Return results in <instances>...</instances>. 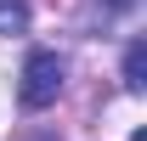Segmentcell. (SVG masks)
<instances>
[{
    "label": "cell",
    "mask_w": 147,
    "mask_h": 141,
    "mask_svg": "<svg viewBox=\"0 0 147 141\" xmlns=\"http://www.w3.org/2000/svg\"><path fill=\"white\" fill-rule=\"evenodd\" d=\"M62 96V56L57 51H28L23 62V85H17V102L34 113V107H51Z\"/></svg>",
    "instance_id": "1"
},
{
    "label": "cell",
    "mask_w": 147,
    "mask_h": 141,
    "mask_svg": "<svg viewBox=\"0 0 147 141\" xmlns=\"http://www.w3.org/2000/svg\"><path fill=\"white\" fill-rule=\"evenodd\" d=\"M125 90H130V96L147 90V45H142V40L125 45Z\"/></svg>",
    "instance_id": "2"
},
{
    "label": "cell",
    "mask_w": 147,
    "mask_h": 141,
    "mask_svg": "<svg viewBox=\"0 0 147 141\" xmlns=\"http://www.w3.org/2000/svg\"><path fill=\"white\" fill-rule=\"evenodd\" d=\"M28 28V0H0V34H23Z\"/></svg>",
    "instance_id": "3"
},
{
    "label": "cell",
    "mask_w": 147,
    "mask_h": 141,
    "mask_svg": "<svg viewBox=\"0 0 147 141\" xmlns=\"http://www.w3.org/2000/svg\"><path fill=\"white\" fill-rule=\"evenodd\" d=\"M130 6H136V0H91V11H85V23H91V28H96V23L108 28V23L119 17V11H130Z\"/></svg>",
    "instance_id": "4"
},
{
    "label": "cell",
    "mask_w": 147,
    "mask_h": 141,
    "mask_svg": "<svg viewBox=\"0 0 147 141\" xmlns=\"http://www.w3.org/2000/svg\"><path fill=\"white\" fill-rule=\"evenodd\" d=\"M23 141H62L57 130H23Z\"/></svg>",
    "instance_id": "5"
},
{
    "label": "cell",
    "mask_w": 147,
    "mask_h": 141,
    "mask_svg": "<svg viewBox=\"0 0 147 141\" xmlns=\"http://www.w3.org/2000/svg\"><path fill=\"white\" fill-rule=\"evenodd\" d=\"M51 6H57V0H51Z\"/></svg>",
    "instance_id": "6"
}]
</instances>
